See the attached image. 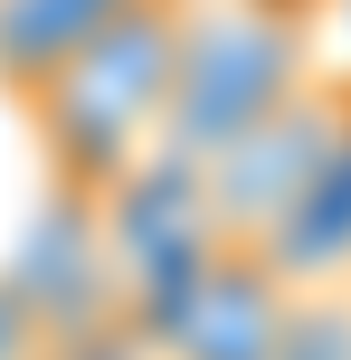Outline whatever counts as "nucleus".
I'll list each match as a JSON object with an SVG mask.
<instances>
[{"label": "nucleus", "instance_id": "3", "mask_svg": "<svg viewBox=\"0 0 351 360\" xmlns=\"http://www.w3.org/2000/svg\"><path fill=\"white\" fill-rule=\"evenodd\" d=\"M285 313L295 285H276L247 247H209L181 285H162L133 313V332L152 342V360H276Z\"/></svg>", "mask_w": 351, "mask_h": 360}, {"label": "nucleus", "instance_id": "4", "mask_svg": "<svg viewBox=\"0 0 351 360\" xmlns=\"http://www.w3.org/2000/svg\"><path fill=\"white\" fill-rule=\"evenodd\" d=\"M257 266L295 294H323L351 275V76H342V124L323 143V171L304 180V199L285 209V228L257 247Z\"/></svg>", "mask_w": 351, "mask_h": 360}, {"label": "nucleus", "instance_id": "8", "mask_svg": "<svg viewBox=\"0 0 351 360\" xmlns=\"http://www.w3.org/2000/svg\"><path fill=\"white\" fill-rule=\"evenodd\" d=\"M333 10H342V38H351V0H333Z\"/></svg>", "mask_w": 351, "mask_h": 360}, {"label": "nucleus", "instance_id": "1", "mask_svg": "<svg viewBox=\"0 0 351 360\" xmlns=\"http://www.w3.org/2000/svg\"><path fill=\"white\" fill-rule=\"evenodd\" d=\"M323 0H181V48H171V114L152 162H219L247 124L295 105L314 86Z\"/></svg>", "mask_w": 351, "mask_h": 360}, {"label": "nucleus", "instance_id": "7", "mask_svg": "<svg viewBox=\"0 0 351 360\" xmlns=\"http://www.w3.org/2000/svg\"><path fill=\"white\" fill-rule=\"evenodd\" d=\"M29 360H152V342L114 313V323H86V332H48V342H29Z\"/></svg>", "mask_w": 351, "mask_h": 360}, {"label": "nucleus", "instance_id": "5", "mask_svg": "<svg viewBox=\"0 0 351 360\" xmlns=\"http://www.w3.org/2000/svg\"><path fill=\"white\" fill-rule=\"evenodd\" d=\"M133 0H0V95L29 105L67 57H86L95 38L124 19Z\"/></svg>", "mask_w": 351, "mask_h": 360}, {"label": "nucleus", "instance_id": "2", "mask_svg": "<svg viewBox=\"0 0 351 360\" xmlns=\"http://www.w3.org/2000/svg\"><path fill=\"white\" fill-rule=\"evenodd\" d=\"M171 48H181V0H133L86 57H67L19 105L48 171H57V190L105 199L124 171L152 162L162 114H171Z\"/></svg>", "mask_w": 351, "mask_h": 360}, {"label": "nucleus", "instance_id": "6", "mask_svg": "<svg viewBox=\"0 0 351 360\" xmlns=\"http://www.w3.org/2000/svg\"><path fill=\"white\" fill-rule=\"evenodd\" d=\"M276 360H351V294L342 285L295 294V313H285V332H276Z\"/></svg>", "mask_w": 351, "mask_h": 360}]
</instances>
